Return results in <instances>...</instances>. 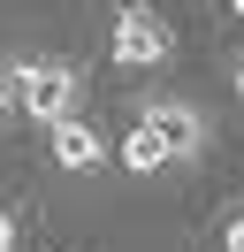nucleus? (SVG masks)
<instances>
[{
    "instance_id": "nucleus-1",
    "label": "nucleus",
    "mask_w": 244,
    "mask_h": 252,
    "mask_svg": "<svg viewBox=\"0 0 244 252\" xmlns=\"http://www.w3.org/2000/svg\"><path fill=\"white\" fill-rule=\"evenodd\" d=\"M76 99H84V77H76L69 62H54V54H30V62H15V107L30 115V123H69Z\"/></svg>"
},
{
    "instance_id": "nucleus-2",
    "label": "nucleus",
    "mask_w": 244,
    "mask_h": 252,
    "mask_svg": "<svg viewBox=\"0 0 244 252\" xmlns=\"http://www.w3.org/2000/svg\"><path fill=\"white\" fill-rule=\"evenodd\" d=\"M107 46H115V62H122V69H160L168 54H176V31H168L160 8L122 0V8H115V31H107Z\"/></svg>"
},
{
    "instance_id": "nucleus-3",
    "label": "nucleus",
    "mask_w": 244,
    "mask_h": 252,
    "mask_svg": "<svg viewBox=\"0 0 244 252\" xmlns=\"http://www.w3.org/2000/svg\"><path fill=\"white\" fill-rule=\"evenodd\" d=\"M145 123H160V138L176 145V160H198V153H206V115L183 107V99H152Z\"/></svg>"
},
{
    "instance_id": "nucleus-4",
    "label": "nucleus",
    "mask_w": 244,
    "mask_h": 252,
    "mask_svg": "<svg viewBox=\"0 0 244 252\" xmlns=\"http://www.w3.org/2000/svg\"><path fill=\"white\" fill-rule=\"evenodd\" d=\"M54 160H61L69 176H92V168L107 160V138H99L92 123H76V115H69V123H54Z\"/></svg>"
},
{
    "instance_id": "nucleus-5",
    "label": "nucleus",
    "mask_w": 244,
    "mask_h": 252,
    "mask_svg": "<svg viewBox=\"0 0 244 252\" xmlns=\"http://www.w3.org/2000/svg\"><path fill=\"white\" fill-rule=\"evenodd\" d=\"M168 160H176V145L160 138V123H145V115H137V123L122 130V168H130V176H160Z\"/></svg>"
},
{
    "instance_id": "nucleus-6",
    "label": "nucleus",
    "mask_w": 244,
    "mask_h": 252,
    "mask_svg": "<svg viewBox=\"0 0 244 252\" xmlns=\"http://www.w3.org/2000/svg\"><path fill=\"white\" fill-rule=\"evenodd\" d=\"M0 252H15V214L0 206Z\"/></svg>"
},
{
    "instance_id": "nucleus-7",
    "label": "nucleus",
    "mask_w": 244,
    "mask_h": 252,
    "mask_svg": "<svg viewBox=\"0 0 244 252\" xmlns=\"http://www.w3.org/2000/svg\"><path fill=\"white\" fill-rule=\"evenodd\" d=\"M221 245H229V252H244V214H237V221L221 229Z\"/></svg>"
},
{
    "instance_id": "nucleus-8",
    "label": "nucleus",
    "mask_w": 244,
    "mask_h": 252,
    "mask_svg": "<svg viewBox=\"0 0 244 252\" xmlns=\"http://www.w3.org/2000/svg\"><path fill=\"white\" fill-rule=\"evenodd\" d=\"M15 107V77H0V115H8Z\"/></svg>"
},
{
    "instance_id": "nucleus-9",
    "label": "nucleus",
    "mask_w": 244,
    "mask_h": 252,
    "mask_svg": "<svg viewBox=\"0 0 244 252\" xmlns=\"http://www.w3.org/2000/svg\"><path fill=\"white\" fill-rule=\"evenodd\" d=\"M237 99H244V69H237Z\"/></svg>"
},
{
    "instance_id": "nucleus-10",
    "label": "nucleus",
    "mask_w": 244,
    "mask_h": 252,
    "mask_svg": "<svg viewBox=\"0 0 244 252\" xmlns=\"http://www.w3.org/2000/svg\"><path fill=\"white\" fill-rule=\"evenodd\" d=\"M229 8H237V16H244V0H229Z\"/></svg>"
}]
</instances>
